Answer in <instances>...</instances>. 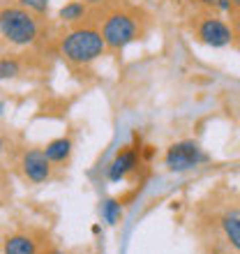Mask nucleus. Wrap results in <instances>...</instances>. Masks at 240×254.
<instances>
[{
    "label": "nucleus",
    "mask_w": 240,
    "mask_h": 254,
    "mask_svg": "<svg viewBox=\"0 0 240 254\" xmlns=\"http://www.w3.org/2000/svg\"><path fill=\"white\" fill-rule=\"evenodd\" d=\"M19 5L28 12H35V14H44L49 9V0H19Z\"/></svg>",
    "instance_id": "obj_14"
},
{
    "label": "nucleus",
    "mask_w": 240,
    "mask_h": 254,
    "mask_svg": "<svg viewBox=\"0 0 240 254\" xmlns=\"http://www.w3.org/2000/svg\"><path fill=\"white\" fill-rule=\"evenodd\" d=\"M107 51V42L95 28H76L60 40V54L74 65H88Z\"/></svg>",
    "instance_id": "obj_1"
},
{
    "label": "nucleus",
    "mask_w": 240,
    "mask_h": 254,
    "mask_svg": "<svg viewBox=\"0 0 240 254\" xmlns=\"http://www.w3.org/2000/svg\"><path fill=\"white\" fill-rule=\"evenodd\" d=\"M44 153H47V157L54 162V164H62V162H67L69 155H72V141L67 139V136L49 141L47 148H44Z\"/></svg>",
    "instance_id": "obj_9"
},
{
    "label": "nucleus",
    "mask_w": 240,
    "mask_h": 254,
    "mask_svg": "<svg viewBox=\"0 0 240 254\" xmlns=\"http://www.w3.org/2000/svg\"><path fill=\"white\" fill-rule=\"evenodd\" d=\"M83 2H86V5H102L104 0H83Z\"/></svg>",
    "instance_id": "obj_16"
},
{
    "label": "nucleus",
    "mask_w": 240,
    "mask_h": 254,
    "mask_svg": "<svg viewBox=\"0 0 240 254\" xmlns=\"http://www.w3.org/2000/svg\"><path fill=\"white\" fill-rule=\"evenodd\" d=\"M2 254H37V245L30 236L26 234H14L7 236L2 243Z\"/></svg>",
    "instance_id": "obj_8"
},
{
    "label": "nucleus",
    "mask_w": 240,
    "mask_h": 254,
    "mask_svg": "<svg viewBox=\"0 0 240 254\" xmlns=\"http://www.w3.org/2000/svg\"><path fill=\"white\" fill-rule=\"evenodd\" d=\"M196 37H199L206 47L213 49H224L234 42V30L227 21L217 19V16H206L201 19V23L196 26Z\"/></svg>",
    "instance_id": "obj_5"
},
{
    "label": "nucleus",
    "mask_w": 240,
    "mask_h": 254,
    "mask_svg": "<svg viewBox=\"0 0 240 254\" xmlns=\"http://www.w3.org/2000/svg\"><path fill=\"white\" fill-rule=\"evenodd\" d=\"M231 2H234V7H236V9H240V0H231Z\"/></svg>",
    "instance_id": "obj_18"
},
{
    "label": "nucleus",
    "mask_w": 240,
    "mask_h": 254,
    "mask_svg": "<svg viewBox=\"0 0 240 254\" xmlns=\"http://www.w3.org/2000/svg\"><path fill=\"white\" fill-rule=\"evenodd\" d=\"M37 21L23 7H5L0 9V35L14 47H28L37 37Z\"/></svg>",
    "instance_id": "obj_2"
},
{
    "label": "nucleus",
    "mask_w": 240,
    "mask_h": 254,
    "mask_svg": "<svg viewBox=\"0 0 240 254\" xmlns=\"http://www.w3.org/2000/svg\"><path fill=\"white\" fill-rule=\"evenodd\" d=\"M199 2H203L206 7H213L217 12H231V7H234L231 0H199Z\"/></svg>",
    "instance_id": "obj_15"
},
{
    "label": "nucleus",
    "mask_w": 240,
    "mask_h": 254,
    "mask_svg": "<svg viewBox=\"0 0 240 254\" xmlns=\"http://www.w3.org/2000/svg\"><path fill=\"white\" fill-rule=\"evenodd\" d=\"M139 162H141V148H122L114 157V162L109 164V171H107L109 181L111 183L125 181L127 176L139 167Z\"/></svg>",
    "instance_id": "obj_7"
},
{
    "label": "nucleus",
    "mask_w": 240,
    "mask_h": 254,
    "mask_svg": "<svg viewBox=\"0 0 240 254\" xmlns=\"http://www.w3.org/2000/svg\"><path fill=\"white\" fill-rule=\"evenodd\" d=\"M51 164L54 162L47 157L44 150L40 148H33V150H28L23 155V160H21V169H23V174H26L28 181L33 183H44L51 178Z\"/></svg>",
    "instance_id": "obj_6"
},
{
    "label": "nucleus",
    "mask_w": 240,
    "mask_h": 254,
    "mask_svg": "<svg viewBox=\"0 0 240 254\" xmlns=\"http://www.w3.org/2000/svg\"><path fill=\"white\" fill-rule=\"evenodd\" d=\"M0 150H2V139H0Z\"/></svg>",
    "instance_id": "obj_19"
},
{
    "label": "nucleus",
    "mask_w": 240,
    "mask_h": 254,
    "mask_svg": "<svg viewBox=\"0 0 240 254\" xmlns=\"http://www.w3.org/2000/svg\"><path fill=\"white\" fill-rule=\"evenodd\" d=\"M54 254H60V252H54Z\"/></svg>",
    "instance_id": "obj_20"
},
{
    "label": "nucleus",
    "mask_w": 240,
    "mask_h": 254,
    "mask_svg": "<svg viewBox=\"0 0 240 254\" xmlns=\"http://www.w3.org/2000/svg\"><path fill=\"white\" fill-rule=\"evenodd\" d=\"M206 160H208V155L201 150V146L196 141H178V143H171V146L167 148V155H164L167 169L169 171H176V174L196 169Z\"/></svg>",
    "instance_id": "obj_4"
},
{
    "label": "nucleus",
    "mask_w": 240,
    "mask_h": 254,
    "mask_svg": "<svg viewBox=\"0 0 240 254\" xmlns=\"http://www.w3.org/2000/svg\"><path fill=\"white\" fill-rule=\"evenodd\" d=\"M86 14H88V7L83 0H69L67 5L60 7L58 19L65 21V23H76V21L86 19Z\"/></svg>",
    "instance_id": "obj_10"
},
{
    "label": "nucleus",
    "mask_w": 240,
    "mask_h": 254,
    "mask_svg": "<svg viewBox=\"0 0 240 254\" xmlns=\"http://www.w3.org/2000/svg\"><path fill=\"white\" fill-rule=\"evenodd\" d=\"M5 109H7V104L0 100V118H2V114H5Z\"/></svg>",
    "instance_id": "obj_17"
},
{
    "label": "nucleus",
    "mask_w": 240,
    "mask_h": 254,
    "mask_svg": "<svg viewBox=\"0 0 240 254\" xmlns=\"http://www.w3.org/2000/svg\"><path fill=\"white\" fill-rule=\"evenodd\" d=\"M222 229L227 241L234 245L236 250H240V213H229L222 217Z\"/></svg>",
    "instance_id": "obj_11"
},
{
    "label": "nucleus",
    "mask_w": 240,
    "mask_h": 254,
    "mask_svg": "<svg viewBox=\"0 0 240 254\" xmlns=\"http://www.w3.org/2000/svg\"><path fill=\"white\" fill-rule=\"evenodd\" d=\"M19 61H14V58H0V81L5 79H14L16 74H19Z\"/></svg>",
    "instance_id": "obj_13"
},
{
    "label": "nucleus",
    "mask_w": 240,
    "mask_h": 254,
    "mask_svg": "<svg viewBox=\"0 0 240 254\" xmlns=\"http://www.w3.org/2000/svg\"><path fill=\"white\" fill-rule=\"evenodd\" d=\"M100 213H102V220L107 222L109 227H114V224L120 222V217H122V206H120L116 199H107L102 203Z\"/></svg>",
    "instance_id": "obj_12"
},
{
    "label": "nucleus",
    "mask_w": 240,
    "mask_h": 254,
    "mask_svg": "<svg viewBox=\"0 0 240 254\" xmlns=\"http://www.w3.org/2000/svg\"><path fill=\"white\" fill-rule=\"evenodd\" d=\"M102 37L107 42V49L122 51L127 44H132L139 37V23L132 14L114 12L109 14L104 23H102Z\"/></svg>",
    "instance_id": "obj_3"
}]
</instances>
